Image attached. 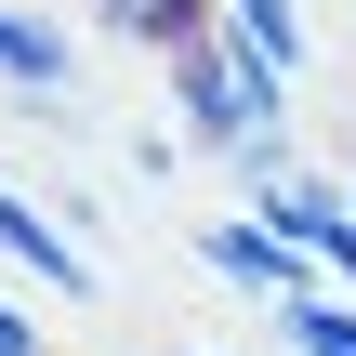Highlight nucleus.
<instances>
[{"mask_svg": "<svg viewBox=\"0 0 356 356\" xmlns=\"http://www.w3.org/2000/svg\"><path fill=\"white\" fill-rule=\"evenodd\" d=\"M159 66H172V106H185L172 132H185L198 159H225V172H238V159L291 145V66H277L264 40H238L225 13H211L198 40H172Z\"/></svg>", "mask_w": 356, "mask_h": 356, "instance_id": "obj_1", "label": "nucleus"}, {"mask_svg": "<svg viewBox=\"0 0 356 356\" xmlns=\"http://www.w3.org/2000/svg\"><path fill=\"white\" fill-rule=\"evenodd\" d=\"M198 264H211L225 291H251V304H291V291H317V251H304L277 211H211V225H198Z\"/></svg>", "mask_w": 356, "mask_h": 356, "instance_id": "obj_2", "label": "nucleus"}, {"mask_svg": "<svg viewBox=\"0 0 356 356\" xmlns=\"http://www.w3.org/2000/svg\"><path fill=\"white\" fill-rule=\"evenodd\" d=\"M0 277H26V291H53V304H106L79 225H66L53 198H26V185H0Z\"/></svg>", "mask_w": 356, "mask_h": 356, "instance_id": "obj_3", "label": "nucleus"}, {"mask_svg": "<svg viewBox=\"0 0 356 356\" xmlns=\"http://www.w3.org/2000/svg\"><path fill=\"white\" fill-rule=\"evenodd\" d=\"M0 79H13V92H66V26L0 0Z\"/></svg>", "mask_w": 356, "mask_h": 356, "instance_id": "obj_4", "label": "nucleus"}, {"mask_svg": "<svg viewBox=\"0 0 356 356\" xmlns=\"http://www.w3.org/2000/svg\"><path fill=\"white\" fill-rule=\"evenodd\" d=\"M264 317L291 330V356H356V291H330V277L291 291V304H264Z\"/></svg>", "mask_w": 356, "mask_h": 356, "instance_id": "obj_5", "label": "nucleus"}, {"mask_svg": "<svg viewBox=\"0 0 356 356\" xmlns=\"http://www.w3.org/2000/svg\"><path fill=\"white\" fill-rule=\"evenodd\" d=\"M225 0H92V26L106 40H145V53H172V40H198Z\"/></svg>", "mask_w": 356, "mask_h": 356, "instance_id": "obj_6", "label": "nucleus"}, {"mask_svg": "<svg viewBox=\"0 0 356 356\" xmlns=\"http://www.w3.org/2000/svg\"><path fill=\"white\" fill-rule=\"evenodd\" d=\"M225 26H238V40H264L277 66H304V0H225Z\"/></svg>", "mask_w": 356, "mask_h": 356, "instance_id": "obj_7", "label": "nucleus"}, {"mask_svg": "<svg viewBox=\"0 0 356 356\" xmlns=\"http://www.w3.org/2000/svg\"><path fill=\"white\" fill-rule=\"evenodd\" d=\"M0 356H53V330H40V317H26L13 291H0Z\"/></svg>", "mask_w": 356, "mask_h": 356, "instance_id": "obj_8", "label": "nucleus"}, {"mask_svg": "<svg viewBox=\"0 0 356 356\" xmlns=\"http://www.w3.org/2000/svg\"><path fill=\"white\" fill-rule=\"evenodd\" d=\"M343 185H356V159H343Z\"/></svg>", "mask_w": 356, "mask_h": 356, "instance_id": "obj_9", "label": "nucleus"}]
</instances>
